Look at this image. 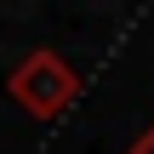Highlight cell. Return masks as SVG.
I'll use <instances>...</instances> for the list:
<instances>
[{"instance_id": "1", "label": "cell", "mask_w": 154, "mask_h": 154, "mask_svg": "<svg viewBox=\"0 0 154 154\" xmlns=\"http://www.w3.org/2000/svg\"><path fill=\"white\" fill-rule=\"evenodd\" d=\"M6 91H11V103H17L29 120H57V114H69V103L80 97V80H74V69H69L57 51H29V57L6 74Z\"/></svg>"}, {"instance_id": "2", "label": "cell", "mask_w": 154, "mask_h": 154, "mask_svg": "<svg viewBox=\"0 0 154 154\" xmlns=\"http://www.w3.org/2000/svg\"><path fill=\"white\" fill-rule=\"evenodd\" d=\"M131 154H154V120H149V126H143V137L131 143Z\"/></svg>"}]
</instances>
